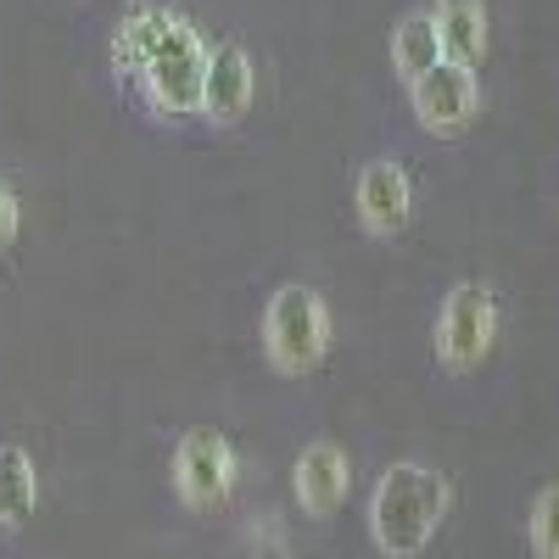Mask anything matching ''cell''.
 <instances>
[{"label": "cell", "instance_id": "cell-8", "mask_svg": "<svg viewBox=\"0 0 559 559\" xmlns=\"http://www.w3.org/2000/svg\"><path fill=\"white\" fill-rule=\"evenodd\" d=\"M292 487H297V503H302V515L313 521H331L336 509L347 503L353 492V459L347 448L336 442H308L292 464Z\"/></svg>", "mask_w": 559, "mask_h": 559}, {"label": "cell", "instance_id": "cell-3", "mask_svg": "<svg viewBox=\"0 0 559 559\" xmlns=\"http://www.w3.org/2000/svg\"><path fill=\"white\" fill-rule=\"evenodd\" d=\"M331 302L313 286H280L263 308V353L280 376H308L331 353Z\"/></svg>", "mask_w": 559, "mask_h": 559}, {"label": "cell", "instance_id": "cell-10", "mask_svg": "<svg viewBox=\"0 0 559 559\" xmlns=\"http://www.w3.org/2000/svg\"><path fill=\"white\" fill-rule=\"evenodd\" d=\"M431 17H437L448 62H459V68H481L487 62V45H492V12H487V0H437Z\"/></svg>", "mask_w": 559, "mask_h": 559}, {"label": "cell", "instance_id": "cell-5", "mask_svg": "<svg viewBox=\"0 0 559 559\" xmlns=\"http://www.w3.org/2000/svg\"><path fill=\"white\" fill-rule=\"evenodd\" d=\"M236 471H241V459H236V442L224 431L197 426L174 448V487L191 509H218L229 498V487H236Z\"/></svg>", "mask_w": 559, "mask_h": 559}, {"label": "cell", "instance_id": "cell-13", "mask_svg": "<svg viewBox=\"0 0 559 559\" xmlns=\"http://www.w3.org/2000/svg\"><path fill=\"white\" fill-rule=\"evenodd\" d=\"M34 503H39L34 459H28L17 442H7V448H0V526L34 521Z\"/></svg>", "mask_w": 559, "mask_h": 559}, {"label": "cell", "instance_id": "cell-9", "mask_svg": "<svg viewBox=\"0 0 559 559\" xmlns=\"http://www.w3.org/2000/svg\"><path fill=\"white\" fill-rule=\"evenodd\" d=\"M252 96H258L252 57L241 51L236 39L213 45V57H207V90H202V118L207 123H241L252 112Z\"/></svg>", "mask_w": 559, "mask_h": 559}, {"label": "cell", "instance_id": "cell-11", "mask_svg": "<svg viewBox=\"0 0 559 559\" xmlns=\"http://www.w3.org/2000/svg\"><path fill=\"white\" fill-rule=\"evenodd\" d=\"M448 62L442 51V34H437V17L431 12H408L397 28H392V68L403 84H419L426 73H437Z\"/></svg>", "mask_w": 559, "mask_h": 559}, {"label": "cell", "instance_id": "cell-2", "mask_svg": "<svg viewBox=\"0 0 559 559\" xmlns=\"http://www.w3.org/2000/svg\"><path fill=\"white\" fill-rule=\"evenodd\" d=\"M207 45L202 34L174 17L163 28V39L152 45V57L140 62L134 84H140V96L152 102V112L163 118H202V90H207Z\"/></svg>", "mask_w": 559, "mask_h": 559}, {"label": "cell", "instance_id": "cell-4", "mask_svg": "<svg viewBox=\"0 0 559 559\" xmlns=\"http://www.w3.org/2000/svg\"><path fill=\"white\" fill-rule=\"evenodd\" d=\"M431 342H437V358L453 369V376L481 369L492 342H498V297H492V286H481V280H459V286L442 297Z\"/></svg>", "mask_w": 559, "mask_h": 559}, {"label": "cell", "instance_id": "cell-6", "mask_svg": "<svg viewBox=\"0 0 559 559\" xmlns=\"http://www.w3.org/2000/svg\"><path fill=\"white\" fill-rule=\"evenodd\" d=\"M408 107H414L419 129L453 140V134H464V129L481 118V79H476V68L442 62L437 73H426L419 84H408Z\"/></svg>", "mask_w": 559, "mask_h": 559}, {"label": "cell", "instance_id": "cell-12", "mask_svg": "<svg viewBox=\"0 0 559 559\" xmlns=\"http://www.w3.org/2000/svg\"><path fill=\"white\" fill-rule=\"evenodd\" d=\"M174 17H179V12L152 7V0H140V7L118 23V39H112V68H118V73H140V62L152 57V45L163 39V28H168Z\"/></svg>", "mask_w": 559, "mask_h": 559}, {"label": "cell", "instance_id": "cell-14", "mask_svg": "<svg viewBox=\"0 0 559 559\" xmlns=\"http://www.w3.org/2000/svg\"><path fill=\"white\" fill-rule=\"evenodd\" d=\"M526 543L537 559H559V481L543 487L532 498V515H526Z\"/></svg>", "mask_w": 559, "mask_h": 559}, {"label": "cell", "instance_id": "cell-15", "mask_svg": "<svg viewBox=\"0 0 559 559\" xmlns=\"http://www.w3.org/2000/svg\"><path fill=\"white\" fill-rule=\"evenodd\" d=\"M12 236H17V197H12V185L0 179V252L12 247Z\"/></svg>", "mask_w": 559, "mask_h": 559}, {"label": "cell", "instance_id": "cell-7", "mask_svg": "<svg viewBox=\"0 0 559 559\" xmlns=\"http://www.w3.org/2000/svg\"><path fill=\"white\" fill-rule=\"evenodd\" d=\"M353 213L364 224V236H376V241L397 236V229L408 224V213H414V179H408V168L392 163V157L364 163L358 185H353Z\"/></svg>", "mask_w": 559, "mask_h": 559}, {"label": "cell", "instance_id": "cell-1", "mask_svg": "<svg viewBox=\"0 0 559 559\" xmlns=\"http://www.w3.org/2000/svg\"><path fill=\"white\" fill-rule=\"evenodd\" d=\"M448 509H453L448 476L419 459H397L381 471L376 498H369V537L386 559H419L442 532Z\"/></svg>", "mask_w": 559, "mask_h": 559}]
</instances>
